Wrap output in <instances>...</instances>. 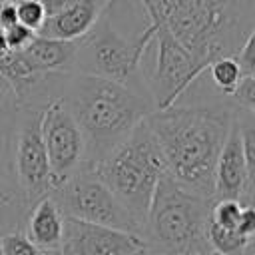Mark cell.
Returning <instances> with one entry per match:
<instances>
[{
    "label": "cell",
    "instance_id": "7a4b0ae2",
    "mask_svg": "<svg viewBox=\"0 0 255 255\" xmlns=\"http://www.w3.org/2000/svg\"><path fill=\"white\" fill-rule=\"evenodd\" d=\"M149 22L167 30L205 68L235 56L255 34V0H139Z\"/></svg>",
    "mask_w": 255,
    "mask_h": 255
},
{
    "label": "cell",
    "instance_id": "cb8c5ba5",
    "mask_svg": "<svg viewBox=\"0 0 255 255\" xmlns=\"http://www.w3.org/2000/svg\"><path fill=\"white\" fill-rule=\"evenodd\" d=\"M237 231L247 237H255V207L253 205H243L241 217L237 223Z\"/></svg>",
    "mask_w": 255,
    "mask_h": 255
},
{
    "label": "cell",
    "instance_id": "7c38bea8",
    "mask_svg": "<svg viewBox=\"0 0 255 255\" xmlns=\"http://www.w3.org/2000/svg\"><path fill=\"white\" fill-rule=\"evenodd\" d=\"M149 251L141 233L64 217L58 255H141Z\"/></svg>",
    "mask_w": 255,
    "mask_h": 255
},
{
    "label": "cell",
    "instance_id": "8992f818",
    "mask_svg": "<svg viewBox=\"0 0 255 255\" xmlns=\"http://www.w3.org/2000/svg\"><path fill=\"white\" fill-rule=\"evenodd\" d=\"M108 12L78 42L72 74L106 78L147 96L141 66L145 50L155 38V24L149 22L135 38H126L112 26Z\"/></svg>",
    "mask_w": 255,
    "mask_h": 255
},
{
    "label": "cell",
    "instance_id": "ac0fdd59",
    "mask_svg": "<svg viewBox=\"0 0 255 255\" xmlns=\"http://www.w3.org/2000/svg\"><path fill=\"white\" fill-rule=\"evenodd\" d=\"M243 205L235 199H213L209 211V223L223 229H237Z\"/></svg>",
    "mask_w": 255,
    "mask_h": 255
},
{
    "label": "cell",
    "instance_id": "2e32d148",
    "mask_svg": "<svg viewBox=\"0 0 255 255\" xmlns=\"http://www.w3.org/2000/svg\"><path fill=\"white\" fill-rule=\"evenodd\" d=\"M62 229L64 215L52 195H44L30 207L22 227L26 237L44 253H58Z\"/></svg>",
    "mask_w": 255,
    "mask_h": 255
},
{
    "label": "cell",
    "instance_id": "ffe728a7",
    "mask_svg": "<svg viewBox=\"0 0 255 255\" xmlns=\"http://www.w3.org/2000/svg\"><path fill=\"white\" fill-rule=\"evenodd\" d=\"M0 249H2V255H50L38 249L22 229L0 235Z\"/></svg>",
    "mask_w": 255,
    "mask_h": 255
},
{
    "label": "cell",
    "instance_id": "603a6c76",
    "mask_svg": "<svg viewBox=\"0 0 255 255\" xmlns=\"http://www.w3.org/2000/svg\"><path fill=\"white\" fill-rule=\"evenodd\" d=\"M241 68L243 76H255V34H251L245 44L239 48V52L233 56Z\"/></svg>",
    "mask_w": 255,
    "mask_h": 255
},
{
    "label": "cell",
    "instance_id": "9a60e30c",
    "mask_svg": "<svg viewBox=\"0 0 255 255\" xmlns=\"http://www.w3.org/2000/svg\"><path fill=\"white\" fill-rule=\"evenodd\" d=\"M78 42L52 40L36 36L26 50L20 52V60L30 74H72Z\"/></svg>",
    "mask_w": 255,
    "mask_h": 255
},
{
    "label": "cell",
    "instance_id": "52a82bcc",
    "mask_svg": "<svg viewBox=\"0 0 255 255\" xmlns=\"http://www.w3.org/2000/svg\"><path fill=\"white\" fill-rule=\"evenodd\" d=\"M50 195L58 203L64 217L141 233V227L108 189L92 163H82Z\"/></svg>",
    "mask_w": 255,
    "mask_h": 255
},
{
    "label": "cell",
    "instance_id": "9c48e42d",
    "mask_svg": "<svg viewBox=\"0 0 255 255\" xmlns=\"http://www.w3.org/2000/svg\"><path fill=\"white\" fill-rule=\"evenodd\" d=\"M40 124V106H18L14 124V167L28 207L52 191L50 163Z\"/></svg>",
    "mask_w": 255,
    "mask_h": 255
},
{
    "label": "cell",
    "instance_id": "ba28073f",
    "mask_svg": "<svg viewBox=\"0 0 255 255\" xmlns=\"http://www.w3.org/2000/svg\"><path fill=\"white\" fill-rule=\"evenodd\" d=\"M153 40L157 42V56L153 68L143 72V82L153 110H163L173 106L183 96V92L199 78L205 66L159 26H155Z\"/></svg>",
    "mask_w": 255,
    "mask_h": 255
},
{
    "label": "cell",
    "instance_id": "d4e9b609",
    "mask_svg": "<svg viewBox=\"0 0 255 255\" xmlns=\"http://www.w3.org/2000/svg\"><path fill=\"white\" fill-rule=\"evenodd\" d=\"M18 24L16 20V0H0V30Z\"/></svg>",
    "mask_w": 255,
    "mask_h": 255
},
{
    "label": "cell",
    "instance_id": "4316f807",
    "mask_svg": "<svg viewBox=\"0 0 255 255\" xmlns=\"http://www.w3.org/2000/svg\"><path fill=\"white\" fill-rule=\"evenodd\" d=\"M6 88H8V86H6V82L0 78V98H2V94H4V90H6Z\"/></svg>",
    "mask_w": 255,
    "mask_h": 255
},
{
    "label": "cell",
    "instance_id": "4dcf8cb0",
    "mask_svg": "<svg viewBox=\"0 0 255 255\" xmlns=\"http://www.w3.org/2000/svg\"><path fill=\"white\" fill-rule=\"evenodd\" d=\"M0 255H2V249H0Z\"/></svg>",
    "mask_w": 255,
    "mask_h": 255
},
{
    "label": "cell",
    "instance_id": "44dd1931",
    "mask_svg": "<svg viewBox=\"0 0 255 255\" xmlns=\"http://www.w3.org/2000/svg\"><path fill=\"white\" fill-rule=\"evenodd\" d=\"M229 102L233 104L235 110L255 114V76H243L235 92L231 94Z\"/></svg>",
    "mask_w": 255,
    "mask_h": 255
},
{
    "label": "cell",
    "instance_id": "6da1fadb",
    "mask_svg": "<svg viewBox=\"0 0 255 255\" xmlns=\"http://www.w3.org/2000/svg\"><path fill=\"white\" fill-rule=\"evenodd\" d=\"M235 120L229 100L203 98L175 102L145 118L167 173L183 187L213 197V173Z\"/></svg>",
    "mask_w": 255,
    "mask_h": 255
},
{
    "label": "cell",
    "instance_id": "d6986e66",
    "mask_svg": "<svg viewBox=\"0 0 255 255\" xmlns=\"http://www.w3.org/2000/svg\"><path fill=\"white\" fill-rule=\"evenodd\" d=\"M16 20L24 28L38 34L46 22V12L40 0H16Z\"/></svg>",
    "mask_w": 255,
    "mask_h": 255
},
{
    "label": "cell",
    "instance_id": "5bb4252c",
    "mask_svg": "<svg viewBox=\"0 0 255 255\" xmlns=\"http://www.w3.org/2000/svg\"><path fill=\"white\" fill-rule=\"evenodd\" d=\"M114 2L116 0H76L64 12L46 18L38 36L66 42L82 40L96 26V22L110 10Z\"/></svg>",
    "mask_w": 255,
    "mask_h": 255
},
{
    "label": "cell",
    "instance_id": "f1b7e54d",
    "mask_svg": "<svg viewBox=\"0 0 255 255\" xmlns=\"http://www.w3.org/2000/svg\"><path fill=\"white\" fill-rule=\"evenodd\" d=\"M199 255H219V253H213V251H209V253H199Z\"/></svg>",
    "mask_w": 255,
    "mask_h": 255
},
{
    "label": "cell",
    "instance_id": "484cf974",
    "mask_svg": "<svg viewBox=\"0 0 255 255\" xmlns=\"http://www.w3.org/2000/svg\"><path fill=\"white\" fill-rule=\"evenodd\" d=\"M76 0H40L44 12H46V18H52L60 12H64L66 8H70Z\"/></svg>",
    "mask_w": 255,
    "mask_h": 255
},
{
    "label": "cell",
    "instance_id": "5b68a950",
    "mask_svg": "<svg viewBox=\"0 0 255 255\" xmlns=\"http://www.w3.org/2000/svg\"><path fill=\"white\" fill-rule=\"evenodd\" d=\"M94 167L143 233L155 187L167 171L159 145L145 120Z\"/></svg>",
    "mask_w": 255,
    "mask_h": 255
},
{
    "label": "cell",
    "instance_id": "83f0119b",
    "mask_svg": "<svg viewBox=\"0 0 255 255\" xmlns=\"http://www.w3.org/2000/svg\"><path fill=\"white\" fill-rule=\"evenodd\" d=\"M141 255H159V253H155V251H145V253H141Z\"/></svg>",
    "mask_w": 255,
    "mask_h": 255
},
{
    "label": "cell",
    "instance_id": "3957f363",
    "mask_svg": "<svg viewBox=\"0 0 255 255\" xmlns=\"http://www.w3.org/2000/svg\"><path fill=\"white\" fill-rule=\"evenodd\" d=\"M60 98L84 135L86 163L92 165L100 163L153 112L147 96L86 74H68Z\"/></svg>",
    "mask_w": 255,
    "mask_h": 255
},
{
    "label": "cell",
    "instance_id": "7402d4cb",
    "mask_svg": "<svg viewBox=\"0 0 255 255\" xmlns=\"http://www.w3.org/2000/svg\"><path fill=\"white\" fill-rule=\"evenodd\" d=\"M2 34H4V40H6V44H8V48H10L12 52H22V50H26V48L30 46V42L38 36V34H34L32 30L24 28L22 24H14V26L2 30Z\"/></svg>",
    "mask_w": 255,
    "mask_h": 255
},
{
    "label": "cell",
    "instance_id": "30bf717a",
    "mask_svg": "<svg viewBox=\"0 0 255 255\" xmlns=\"http://www.w3.org/2000/svg\"><path fill=\"white\" fill-rule=\"evenodd\" d=\"M40 128L50 163V177L54 191L82 163H86V141L72 112L68 110L62 98H54L42 108Z\"/></svg>",
    "mask_w": 255,
    "mask_h": 255
},
{
    "label": "cell",
    "instance_id": "f546056e",
    "mask_svg": "<svg viewBox=\"0 0 255 255\" xmlns=\"http://www.w3.org/2000/svg\"><path fill=\"white\" fill-rule=\"evenodd\" d=\"M50 255H58V253H50Z\"/></svg>",
    "mask_w": 255,
    "mask_h": 255
},
{
    "label": "cell",
    "instance_id": "8fae6325",
    "mask_svg": "<svg viewBox=\"0 0 255 255\" xmlns=\"http://www.w3.org/2000/svg\"><path fill=\"white\" fill-rule=\"evenodd\" d=\"M16 112L18 104L10 88H6L0 98V235L22 229L30 211L14 167Z\"/></svg>",
    "mask_w": 255,
    "mask_h": 255
},
{
    "label": "cell",
    "instance_id": "277c9868",
    "mask_svg": "<svg viewBox=\"0 0 255 255\" xmlns=\"http://www.w3.org/2000/svg\"><path fill=\"white\" fill-rule=\"evenodd\" d=\"M211 203L213 197L183 187L165 171L155 187L143 223L141 235L149 251L159 255L209 253L207 221Z\"/></svg>",
    "mask_w": 255,
    "mask_h": 255
},
{
    "label": "cell",
    "instance_id": "4fadbf2b",
    "mask_svg": "<svg viewBox=\"0 0 255 255\" xmlns=\"http://www.w3.org/2000/svg\"><path fill=\"white\" fill-rule=\"evenodd\" d=\"M253 197H255V183L247 175L237 122L233 120L229 135L215 163L213 199H235L241 205H253Z\"/></svg>",
    "mask_w": 255,
    "mask_h": 255
},
{
    "label": "cell",
    "instance_id": "e0dca14e",
    "mask_svg": "<svg viewBox=\"0 0 255 255\" xmlns=\"http://www.w3.org/2000/svg\"><path fill=\"white\" fill-rule=\"evenodd\" d=\"M207 243L219 255H255V237H247L237 229H223L207 221Z\"/></svg>",
    "mask_w": 255,
    "mask_h": 255
}]
</instances>
